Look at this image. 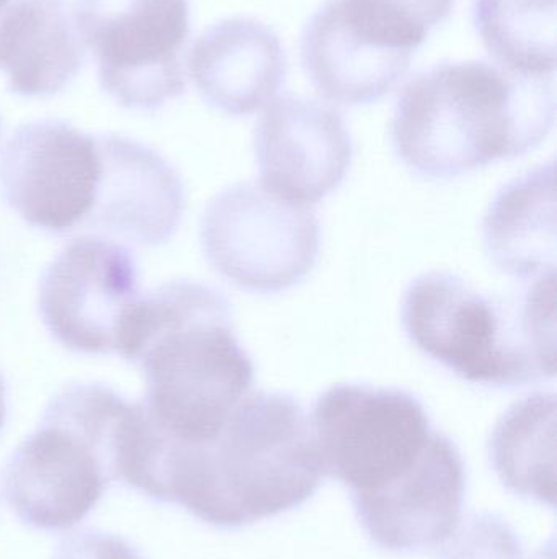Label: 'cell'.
Wrapping results in <instances>:
<instances>
[{
    "label": "cell",
    "mask_w": 557,
    "mask_h": 559,
    "mask_svg": "<svg viewBox=\"0 0 557 559\" xmlns=\"http://www.w3.org/2000/svg\"><path fill=\"white\" fill-rule=\"evenodd\" d=\"M118 355L143 371L141 404L156 432L189 449L221 436L255 378L254 361L235 335L231 302L189 280L140 296Z\"/></svg>",
    "instance_id": "1"
},
{
    "label": "cell",
    "mask_w": 557,
    "mask_h": 559,
    "mask_svg": "<svg viewBox=\"0 0 557 559\" xmlns=\"http://www.w3.org/2000/svg\"><path fill=\"white\" fill-rule=\"evenodd\" d=\"M555 117L553 75L497 62H444L405 85L392 117V146L412 173L453 179L529 153L548 136Z\"/></svg>",
    "instance_id": "2"
},
{
    "label": "cell",
    "mask_w": 557,
    "mask_h": 559,
    "mask_svg": "<svg viewBox=\"0 0 557 559\" xmlns=\"http://www.w3.org/2000/svg\"><path fill=\"white\" fill-rule=\"evenodd\" d=\"M324 475L313 420L300 401L255 391L232 411L211 445L180 450L166 504L213 527H244L303 504Z\"/></svg>",
    "instance_id": "3"
},
{
    "label": "cell",
    "mask_w": 557,
    "mask_h": 559,
    "mask_svg": "<svg viewBox=\"0 0 557 559\" xmlns=\"http://www.w3.org/2000/svg\"><path fill=\"white\" fill-rule=\"evenodd\" d=\"M556 274L510 298L428 272L408 286L401 318L412 344L461 380L517 388L556 374Z\"/></svg>",
    "instance_id": "4"
},
{
    "label": "cell",
    "mask_w": 557,
    "mask_h": 559,
    "mask_svg": "<svg viewBox=\"0 0 557 559\" xmlns=\"http://www.w3.org/2000/svg\"><path fill=\"white\" fill-rule=\"evenodd\" d=\"M131 409V401L104 384H71L56 394L3 469V496L13 514L49 534L81 524L121 483Z\"/></svg>",
    "instance_id": "5"
},
{
    "label": "cell",
    "mask_w": 557,
    "mask_h": 559,
    "mask_svg": "<svg viewBox=\"0 0 557 559\" xmlns=\"http://www.w3.org/2000/svg\"><path fill=\"white\" fill-rule=\"evenodd\" d=\"M311 420L324 473L350 489L355 512L414 485L453 443L414 394L396 388L336 384Z\"/></svg>",
    "instance_id": "6"
},
{
    "label": "cell",
    "mask_w": 557,
    "mask_h": 559,
    "mask_svg": "<svg viewBox=\"0 0 557 559\" xmlns=\"http://www.w3.org/2000/svg\"><path fill=\"white\" fill-rule=\"evenodd\" d=\"M455 0H329L301 36V61L326 100L368 105L398 87Z\"/></svg>",
    "instance_id": "7"
},
{
    "label": "cell",
    "mask_w": 557,
    "mask_h": 559,
    "mask_svg": "<svg viewBox=\"0 0 557 559\" xmlns=\"http://www.w3.org/2000/svg\"><path fill=\"white\" fill-rule=\"evenodd\" d=\"M199 236L211 267L249 293L287 292L319 258L320 226L313 206L262 183H235L218 193L203 213Z\"/></svg>",
    "instance_id": "8"
},
{
    "label": "cell",
    "mask_w": 557,
    "mask_h": 559,
    "mask_svg": "<svg viewBox=\"0 0 557 559\" xmlns=\"http://www.w3.org/2000/svg\"><path fill=\"white\" fill-rule=\"evenodd\" d=\"M74 15L101 88L121 107L157 110L183 95L189 0H77Z\"/></svg>",
    "instance_id": "9"
},
{
    "label": "cell",
    "mask_w": 557,
    "mask_h": 559,
    "mask_svg": "<svg viewBox=\"0 0 557 559\" xmlns=\"http://www.w3.org/2000/svg\"><path fill=\"white\" fill-rule=\"evenodd\" d=\"M101 174L100 136L65 121L23 124L0 156V189L7 205L28 225L58 235L87 226Z\"/></svg>",
    "instance_id": "10"
},
{
    "label": "cell",
    "mask_w": 557,
    "mask_h": 559,
    "mask_svg": "<svg viewBox=\"0 0 557 559\" xmlns=\"http://www.w3.org/2000/svg\"><path fill=\"white\" fill-rule=\"evenodd\" d=\"M140 296L133 252L104 236H81L43 274L39 314L49 334L68 350L118 354Z\"/></svg>",
    "instance_id": "11"
},
{
    "label": "cell",
    "mask_w": 557,
    "mask_h": 559,
    "mask_svg": "<svg viewBox=\"0 0 557 559\" xmlns=\"http://www.w3.org/2000/svg\"><path fill=\"white\" fill-rule=\"evenodd\" d=\"M262 186L313 206L346 179L353 143L342 115L319 100L274 98L255 128Z\"/></svg>",
    "instance_id": "12"
},
{
    "label": "cell",
    "mask_w": 557,
    "mask_h": 559,
    "mask_svg": "<svg viewBox=\"0 0 557 559\" xmlns=\"http://www.w3.org/2000/svg\"><path fill=\"white\" fill-rule=\"evenodd\" d=\"M104 174L85 229L157 248L175 235L185 212V190L156 151L114 134L100 136Z\"/></svg>",
    "instance_id": "13"
},
{
    "label": "cell",
    "mask_w": 557,
    "mask_h": 559,
    "mask_svg": "<svg viewBox=\"0 0 557 559\" xmlns=\"http://www.w3.org/2000/svg\"><path fill=\"white\" fill-rule=\"evenodd\" d=\"M186 64L202 97L232 117L267 107L288 71L277 33L249 16L222 20L206 29L193 43Z\"/></svg>",
    "instance_id": "14"
},
{
    "label": "cell",
    "mask_w": 557,
    "mask_h": 559,
    "mask_svg": "<svg viewBox=\"0 0 557 559\" xmlns=\"http://www.w3.org/2000/svg\"><path fill=\"white\" fill-rule=\"evenodd\" d=\"M85 48L68 0H15L0 16V71L23 97L64 91L82 71Z\"/></svg>",
    "instance_id": "15"
},
{
    "label": "cell",
    "mask_w": 557,
    "mask_h": 559,
    "mask_svg": "<svg viewBox=\"0 0 557 559\" xmlns=\"http://www.w3.org/2000/svg\"><path fill=\"white\" fill-rule=\"evenodd\" d=\"M483 235L502 274L526 283L556 274L555 166L536 167L504 187L484 218Z\"/></svg>",
    "instance_id": "16"
},
{
    "label": "cell",
    "mask_w": 557,
    "mask_h": 559,
    "mask_svg": "<svg viewBox=\"0 0 557 559\" xmlns=\"http://www.w3.org/2000/svg\"><path fill=\"white\" fill-rule=\"evenodd\" d=\"M556 394L532 393L497 423L491 460L507 488L555 506Z\"/></svg>",
    "instance_id": "17"
},
{
    "label": "cell",
    "mask_w": 557,
    "mask_h": 559,
    "mask_svg": "<svg viewBox=\"0 0 557 559\" xmlns=\"http://www.w3.org/2000/svg\"><path fill=\"white\" fill-rule=\"evenodd\" d=\"M444 559H522V550L509 525L481 515L455 538Z\"/></svg>",
    "instance_id": "18"
},
{
    "label": "cell",
    "mask_w": 557,
    "mask_h": 559,
    "mask_svg": "<svg viewBox=\"0 0 557 559\" xmlns=\"http://www.w3.org/2000/svg\"><path fill=\"white\" fill-rule=\"evenodd\" d=\"M52 559H146L140 548L111 532L88 528L59 544Z\"/></svg>",
    "instance_id": "19"
},
{
    "label": "cell",
    "mask_w": 557,
    "mask_h": 559,
    "mask_svg": "<svg viewBox=\"0 0 557 559\" xmlns=\"http://www.w3.org/2000/svg\"><path fill=\"white\" fill-rule=\"evenodd\" d=\"M7 403H5V386H3L2 377H0V430H2L3 423H5Z\"/></svg>",
    "instance_id": "20"
},
{
    "label": "cell",
    "mask_w": 557,
    "mask_h": 559,
    "mask_svg": "<svg viewBox=\"0 0 557 559\" xmlns=\"http://www.w3.org/2000/svg\"><path fill=\"white\" fill-rule=\"evenodd\" d=\"M10 0H0V16L5 12L7 5H9Z\"/></svg>",
    "instance_id": "21"
}]
</instances>
